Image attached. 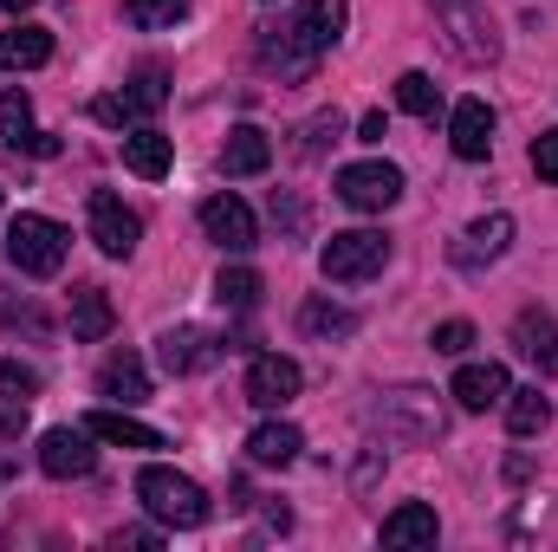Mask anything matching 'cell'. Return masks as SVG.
I'll list each match as a JSON object with an SVG mask.
<instances>
[{
    "instance_id": "3",
    "label": "cell",
    "mask_w": 558,
    "mask_h": 552,
    "mask_svg": "<svg viewBox=\"0 0 558 552\" xmlns=\"http://www.w3.org/2000/svg\"><path fill=\"white\" fill-rule=\"evenodd\" d=\"M435 7V26L448 33L454 59L461 65H494L500 59V33H494V13L481 0H428Z\"/></svg>"
},
{
    "instance_id": "42",
    "label": "cell",
    "mask_w": 558,
    "mask_h": 552,
    "mask_svg": "<svg viewBox=\"0 0 558 552\" xmlns=\"http://www.w3.org/2000/svg\"><path fill=\"white\" fill-rule=\"evenodd\" d=\"M0 202H7V195H0Z\"/></svg>"
},
{
    "instance_id": "9",
    "label": "cell",
    "mask_w": 558,
    "mask_h": 552,
    "mask_svg": "<svg viewBox=\"0 0 558 552\" xmlns=\"http://www.w3.org/2000/svg\"><path fill=\"white\" fill-rule=\"evenodd\" d=\"M92 429L85 422H65V429H46L39 435V475H52V481H78V475H92Z\"/></svg>"
},
{
    "instance_id": "41",
    "label": "cell",
    "mask_w": 558,
    "mask_h": 552,
    "mask_svg": "<svg viewBox=\"0 0 558 552\" xmlns=\"http://www.w3.org/2000/svg\"><path fill=\"white\" fill-rule=\"evenodd\" d=\"M0 7H7V13H26V7H33V0H0Z\"/></svg>"
},
{
    "instance_id": "32",
    "label": "cell",
    "mask_w": 558,
    "mask_h": 552,
    "mask_svg": "<svg viewBox=\"0 0 558 552\" xmlns=\"http://www.w3.org/2000/svg\"><path fill=\"white\" fill-rule=\"evenodd\" d=\"M124 98H131V111H137V118H143V111H162V105H169V72H162V65H143Z\"/></svg>"
},
{
    "instance_id": "1",
    "label": "cell",
    "mask_w": 558,
    "mask_h": 552,
    "mask_svg": "<svg viewBox=\"0 0 558 552\" xmlns=\"http://www.w3.org/2000/svg\"><path fill=\"white\" fill-rule=\"evenodd\" d=\"M344 0H312V7H299L292 20H286V33L279 26H267L260 33V65L267 72H279V79H305L312 65H318V52L344 33Z\"/></svg>"
},
{
    "instance_id": "18",
    "label": "cell",
    "mask_w": 558,
    "mask_h": 552,
    "mask_svg": "<svg viewBox=\"0 0 558 552\" xmlns=\"http://www.w3.org/2000/svg\"><path fill=\"white\" fill-rule=\"evenodd\" d=\"M98 397H111V404H143L149 397V371H143L137 351H111L98 364Z\"/></svg>"
},
{
    "instance_id": "8",
    "label": "cell",
    "mask_w": 558,
    "mask_h": 552,
    "mask_svg": "<svg viewBox=\"0 0 558 552\" xmlns=\"http://www.w3.org/2000/svg\"><path fill=\"white\" fill-rule=\"evenodd\" d=\"M85 215H92V241H98V254H111V261H131V254H137L143 221H137V208H124V195L92 189Z\"/></svg>"
},
{
    "instance_id": "39",
    "label": "cell",
    "mask_w": 558,
    "mask_h": 552,
    "mask_svg": "<svg viewBox=\"0 0 558 552\" xmlns=\"http://www.w3.org/2000/svg\"><path fill=\"white\" fill-rule=\"evenodd\" d=\"M357 137H364V143H384V137H390V124H384V111H364V124H357Z\"/></svg>"
},
{
    "instance_id": "12",
    "label": "cell",
    "mask_w": 558,
    "mask_h": 552,
    "mask_svg": "<svg viewBox=\"0 0 558 552\" xmlns=\"http://www.w3.org/2000/svg\"><path fill=\"white\" fill-rule=\"evenodd\" d=\"M448 143H454L461 163H487V156H494V111H487V98H461V105H454Z\"/></svg>"
},
{
    "instance_id": "17",
    "label": "cell",
    "mask_w": 558,
    "mask_h": 552,
    "mask_svg": "<svg viewBox=\"0 0 558 552\" xmlns=\"http://www.w3.org/2000/svg\"><path fill=\"white\" fill-rule=\"evenodd\" d=\"M507 391H513V384H507L500 364H461L448 397H454L461 410H494V404H507Z\"/></svg>"
},
{
    "instance_id": "37",
    "label": "cell",
    "mask_w": 558,
    "mask_h": 552,
    "mask_svg": "<svg viewBox=\"0 0 558 552\" xmlns=\"http://www.w3.org/2000/svg\"><path fill=\"white\" fill-rule=\"evenodd\" d=\"M325 137H338V111H318L312 124H305V143H299V156H318Z\"/></svg>"
},
{
    "instance_id": "23",
    "label": "cell",
    "mask_w": 558,
    "mask_h": 552,
    "mask_svg": "<svg viewBox=\"0 0 558 552\" xmlns=\"http://www.w3.org/2000/svg\"><path fill=\"white\" fill-rule=\"evenodd\" d=\"M299 448H305V435H299L292 422H260V429L247 435V455H254L260 468H286V461H299Z\"/></svg>"
},
{
    "instance_id": "10",
    "label": "cell",
    "mask_w": 558,
    "mask_h": 552,
    "mask_svg": "<svg viewBox=\"0 0 558 552\" xmlns=\"http://www.w3.org/2000/svg\"><path fill=\"white\" fill-rule=\"evenodd\" d=\"M202 235H208L215 248H228V254H247V248L260 241L254 208H247L241 195H208V202H202Z\"/></svg>"
},
{
    "instance_id": "20",
    "label": "cell",
    "mask_w": 558,
    "mask_h": 552,
    "mask_svg": "<svg viewBox=\"0 0 558 552\" xmlns=\"http://www.w3.org/2000/svg\"><path fill=\"white\" fill-rule=\"evenodd\" d=\"M267 163H274V143H267L260 124H234L228 131V143H221V169L228 176H260Z\"/></svg>"
},
{
    "instance_id": "31",
    "label": "cell",
    "mask_w": 558,
    "mask_h": 552,
    "mask_svg": "<svg viewBox=\"0 0 558 552\" xmlns=\"http://www.w3.org/2000/svg\"><path fill=\"white\" fill-rule=\"evenodd\" d=\"M189 13V0H124V20L143 26V33H162V26H175Z\"/></svg>"
},
{
    "instance_id": "28",
    "label": "cell",
    "mask_w": 558,
    "mask_h": 552,
    "mask_svg": "<svg viewBox=\"0 0 558 552\" xmlns=\"http://www.w3.org/2000/svg\"><path fill=\"white\" fill-rule=\"evenodd\" d=\"M0 325L7 332H26V338H52V319L26 292H13V286H0Z\"/></svg>"
},
{
    "instance_id": "27",
    "label": "cell",
    "mask_w": 558,
    "mask_h": 552,
    "mask_svg": "<svg viewBox=\"0 0 558 552\" xmlns=\"http://www.w3.org/2000/svg\"><path fill=\"white\" fill-rule=\"evenodd\" d=\"M546 422H553V397H539V384L533 391H507V429L513 435H546Z\"/></svg>"
},
{
    "instance_id": "2",
    "label": "cell",
    "mask_w": 558,
    "mask_h": 552,
    "mask_svg": "<svg viewBox=\"0 0 558 552\" xmlns=\"http://www.w3.org/2000/svg\"><path fill=\"white\" fill-rule=\"evenodd\" d=\"M65 248H72V235L46 215H13L7 221V261L26 279H52L65 267Z\"/></svg>"
},
{
    "instance_id": "38",
    "label": "cell",
    "mask_w": 558,
    "mask_h": 552,
    "mask_svg": "<svg viewBox=\"0 0 558 552\" xmlns=\"http://www.w3.org/2000/svg\"><path fill=\"white\" fill-rule=\"evenodd\" d=\"M92 118H98V124H131L137 111H131V98H98V105H92Z\"/></svg>"
},
{
    "instance_id": "5",
    "label": "cell",
    "mask_w": 558,
    "mask_h": 552,
    "mask_svg": "<svg viewBox=\"0 0 558 552\" xmlns=\"http://www.w3.org/2000/svg\"><path fill=\"white\" fill-rule=\"evenodd\" d=\"M384 261H390V235H377V228L331 235V241H325V254H318L325 279H338V286H357V279L384 274Z\"/></svg>"
},
{
    "instance_id": "4",
    "label": "cell",
    "mask_w": 558,
    "mask_h": 552,
    "mask_svg": "<svg viewBox=\"0 0 558 552\" xmlns=\"http://www.w3.org/2000/svg\"><path fill=\"white\" fill-rule=\"evenodd\" d=\"M137 501L149 507V520H162V527H202L208 520V494L189 475H175V468H143Z\"/></svg>"
},
{
    "instance_id": "25",
    "label": "cell",
    "mask_w": 558,
    "mask_h": 552,
    "mask_svg": "<svg viewBox=\"0 0 558 552\" xmlns=\"http://www.w3.org/2000/svg\"><path fill=\"white\" fill-rule=\"evenodd\" d=\"M124 163H131V176H143V182H162L169 163H175V149H169L162 131H131L124 137Z\"/></svg>"
},
{
    "instance_id": "26",
    "label": "cell",
    "mask_w": 558,
    "mask_h": 552,
    "mask_svg": "<svg viewBox=\"0 0 558 552\" xmlns=\"http://www.w3.org/2000/svg\"><path fill=\"white\" fill-rule=\"evenodd\" d=\"M299 332L305 338H351L357 332V312L351 305H331V299H305L299 305Z\"/></svg>"
},
{
    "instance_id": "6",
    "label": "cell",
    "mask_w": 558,
    "mask_h": 552,
    "mask_svg": "<svg viewBox=\"0 0 558 552\" xmlns=\"http://www.w3.org/2000/svg\"><path fill=\"white\" fill-rule=\"evenodd\" d=\"M377 429L384 442H435L441 435V404L435 391H390L377 404Z\"/></svg>"
},
{
    "instance_id": "22",
    "label": "cell",
    "mask_w": 558,
    "mask_h": 552,
    "mask_svg": "<svg viewBox=\"0 0 558 552\" xmlns=\"http://www.w3.org/2000/svg\"><path fill=\"white\" fill-rule=\"evenodd\" d=\"M52 59V33L46 26H13V33H0V72H33V65H46Z\"/></svg>"
},
{
    "instance_id": "11",
    "label": "cell",
    "mask_w": 558,
    "mask_h": 552,
    "mask_svg": "<svg viewBox=\"0 0 558 552\" xmlns=\"http://www.w3.org/2000/svg\"><path fill=\"white\" fill-rule=\"evenodd\" d=\"M299 384H305V371H299L292 358H279V351H267V358L247 364V404H254V410H286V404L299 397Z\"/></svg>"
},
{
    "instance_id": "29",
    "label": "cell",
    "mask_w": 558,
    "mask_h": 552,
    "mask_svg": "<svg viewBox=\"0 0 558 552\" xmlns=\"http://www.w3.org/2000/svg\"><path fill=\"white\" fill-rule=\"evenodd\" d=\"M215 299H221L228 312L260 305V274H254V267H221V279H215Z\"/></svg>"
},
{
    "instance_id": "35",
    "label": "cell",
    "mask_w": 558,
    "mask_h": 552,
    "mask_svg": "<svg viewBox=\"0 0 558 552\" xmlns=\"http://www.w3.org/2000/svg\"><path fill=\"white\" fill-rule=\"evenodd\" d=\"M274 221L286 228V235H305V202L286 195V189H274Z\"/></svg>"
},
{
    "instance_id": "15",
    "label": "cell",
    "mask_w": 558,
    "mask_h": 552,
    "mask_svg": "<svg viewBox=\"0 0 558 552\" xmlns=\"http://www.w3.org/2000/svg\"><path fill=\"white\" fill-rule=\"evenodd\" d=\"M156 345H162L156 358H162V371H169V377H189V371H208V364L221 358V338H208V332H195V325H175V332H162Z\"/></svg>"
},
{
    "instance_id": "34",
    "label": "cell",
    "mask_w": 558,
    "mask_h": 552,
    "mask_svg": "<svg viewBox=\"0 0 558 552\" xmlns=\"http://www.w3.org/2000/svg\"><path fill=\"white\" fill-rule=\"evenodd\" d=\"M428 345H435L441 358H461V351L474 345V325H468V319H448V325H435V338H428Z\"/></svg>"
},
{
    "instance_id": "19",
    "label": "cell",
    "mask_w": 558,
    "mask_h": 552,
    "mask_svg": "<svg viewBox=\"0 0 558 552\" xmlns=\"http://www.w3.org/2000/svg\"><path fill=\"white\" fill-rule=\"evenodd\" d=\"M111 325H118V312H111L105 286H72V338L98 345V338H111Z\"/></svg>"
},
{
    "instance_id": "33",
    "label": "cell",
    "mask_w": 558,
    "mask_h": 552,
    "mask_svg": "<svg viewBox=\"0 0 558 552\" xmlns=\"http://www.w3.org/2000/svg\"><path fill=\"white\" fill-rule=\"evenodd\" d=\"M39 397V371L20 358H0V404H33Z\"/></svg>"
},
{
    "instance_id": "14",
    "label": "cell",
    "mask_w": 558,
    "mask_h": 552,
    "mask_svg": "<svg viewBox=\"0 0 558 552\" xmlns=\"http://www.w3.org/2000/svg\"><path fill=\"white\" fill-rule=\"evenodd\" d=\"M513 351H520L539 377H558V325H553V312L526 305V312L513 319Z\"/></svg>"
},
{
    "instance_id": "36",
    "label": "cell",
    "mask_w": 558,
    "mask_h": 552,
    "mask_svg": "<svg viewBox=\"0 0 558 552\" xmlns=\"http://www.w3.org/2000/svg\"><path fill=\"white\" fill-rule=\"evenodd\" d=\"M533 176H539V182H558V131L533 137Z\"/></svg>"
},
{
    "instance_id": "24",
    "label": "cell",
    "mask_w": 558,
    "mask_h": 552,
    "mask_svg": "<svg viewBox=\"0 0 558 552\" xmlns=\"http://www.w3.org/2000/svg\"><path fill=\"white\" fill-rule=\"evenodd\" d=\"M435 533H441V520H435V507H397L390 520H384V547H435Z\"/></svg>"
},
{
    "instance_id": "16",
    "label": "cell",
    "mask_w": 558,
    "mask_h": 552,
    "mask_svg": "<svg viewBox=\"0 0 558 552\" xmlns=\"http://www.w3.org/2000/svg\"><path fill=\"white\" fill-rule=\"evenodd\" d=\"M513 248V215H481L474 228H468V241L454 248V267H487V261H500Z\"/></svg>"
},
{
    "instance_id": "7",
    "label": "cell",
    "mask_w": 558,
    "mask_h": 552,
    "mask_svg": "<svg viewBox=\"0 0 558 552\" xmlns=\"http://www.w3.org/2000/svg\"><path fill=\"white\" fill-rule=\"evenodd\" d=\"M338 202L357 215H384L403 202V169L397 163H351V169H338Z\"/></svg>"
},
{
    "instance_id": "13",
    "label": "cell",
    "mask_w": 558,
    "mask_h": 552,
    "mask_svg": "<svg viewBox=\"0 0 558 552\" xmlns=\"http://www.w3.org/2000/svg\"><path fill=\"white\" fill-rule=\"evenodd\" d=\"M0 137H7L13 156H59V137L52 131H33L26 92H0Z\"/></svg>"
},
{
    "instance_id": "21",
    "label": "cell",
    "mask_w": 558,
    "mask_h": 552,
    "mask_svg": "<svg viewBox=\"0 0 558 552\" xmlns=\"http://www.w3.org/2000/svg\"><path fill=\"white\" fill-rule=\"evenodd\" d=\"M85 429H92L98 442H111V448H162V435H156L149 422H137V416H124V410H92Z\"/></svg>"
},
{
    "instance_id": "40",
    "label": "cell",
    "mask_w": 558,
    "mask_h": 552,
    "mask_svg": "<svg viewBox=\"0 0 558 552\" xmlns=\"http://www.w3.org/2000/svg\"><path fill=\"white\" fill-rule=\"evenodd\" d=\"M111 547H156V533H149V527H124Z\"/></svg>"
},
{
    "instance_id": "30",
    "label": "cell",
    "mask_w": 558,
    "mask_h": 552,
    "mask_svg": "<svg viewBox=\"0 0 558 552\" xmlns=\"http://www.w3.org/2000/svg\"><path fill=\"white\" fill-rule=\"evenodd\" d=\"M397 105H403L410 118H435V111H441V85H435L428 72H403V79H397Z\"/></svg>"
}]
</instances>
